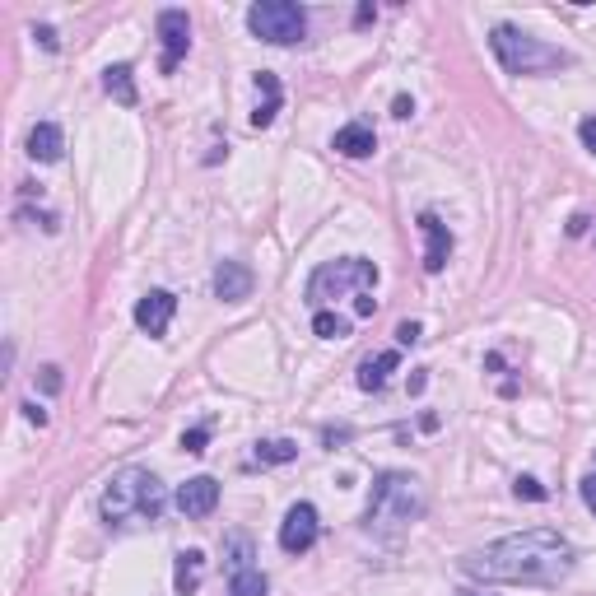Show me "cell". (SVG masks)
<instances>
[{
  "label": "cell",
  "instance_id": "cell-14",
  "mask_svg": "<svg viewBox=\"0 0 596 596\" xmlns=\"http://www.w3.org/2000/svg\"><path fill=\"white\" fill-rule=\"evenodd\" d=\"M61 149H66V136H61V126L56 122H38L33 131H28V159L56 163L61 159Z\"/></svg>",
  "mask_w": 596,
  "mask_h": 596
},
{
  "label": "cell",
  "instance_id": "cell-3",
  "mask_svg": "<svg viewBox=\"0 0 596 596\" xmlns=\"http://www.w3.org/2000/svg\"><path fill=\"white\" fill-rule=\"evenodd\" d=\"M424 513V485L406 471H382L378 485H373V499H368L364 527L378 531V536H401L410 522H420Z\"/></svg>",
  "mask_w": 596,
  "mask_h": 596
},
{
  "label": "cell",
  "instance_id": "cell-30",
  "mask_svg": "<svg viewBox=\"0 0 596 596\" xmlns=\"http://www.w3.org/2000/svg\"><path fill=\"white\" fill-rule=\"evenodd\" d=\"M578 136H583V145H587V149H592V154H596V117H587V122L578 126Z\"/></svg>",
  "mask_w": 596,
  "mask_h": 596
},
{
  "label": "cell",
  "instance_id": "cell-29",
  "mask_svg": "<svg viewBox=\"0 0 596 596\" xmlns=\"http://www.w3.org/2000/svg\"><path fill=\"white\" fill-rule=\"evenodd\" d=\"M33 38H38L42 47H47V52H56V47H61V42H56V28H47V24H42V28H33Z\"/></svg>",
  "mask_w": 596,
  "mask_h": 596
},
{
  "label": "cell",
  "instance_id": "cell-32",
  "mask_svg": "<svg viewBox=\"0 0 596 596\" xmlns=\"http://www.w3.org/2000/svg\"><path fill=\"white\" fill-rule=\"evenodd\" d=\"M392 112H396V117H410V112H415V103H410V98L401 94V98H396V103H392Z\"/></svg>",
  "mask_w": 596,
  "mask_h": 596
},
{
  "label": "cell",
  "instance_id": "cell-9",
  "mask_svg": "<svg viewBox=\"0 0 596 596\" xmlns=\"http://www.w3.org/2000/svg\"><path fill=\"white\" fill-rule=\"evenodd\" d=\"M173 312H177V298L168 294V289H149V294L136 303V326L145 336L159 340L163 331H168V322H173Z\"/></svg>",
  "mask_w": 596,
  "mask_h": 596
},
{
  "label": "cell",
  "instance_id": "cell-31",
  "mask_svg": "<svg viewBox=\"0 0 596 596\" xmlns=\"http://www.w3.org/2000/svg\"><path fill=\"white\" fill-rule=\"evenodd\" d=\"M583 503L596 513V475H587V480H583Z\"/></svg>",
  "mask_w": 596,
  "mask_h": 596
},
{
  "label": "cell",
  "instance_id": "cell-4",
  "mask_svg": "<svg viewBox=\"0 0 596 596\" xmlns=\"http://www.w3.org/2000/svg\"><path fill=\"white\" fill-rule=\"evenodd\" d=\"M489 47H494V56H499V66L508 70V75H545V70L573 66L569 52H559V47L531 38V33H522V28H513V24L494 28V33H489Z\"/></svg>",
  "mask_w": 596,
  "mask_h": 596
},
{
  "label": "cell",
  "instance_id": "cell-15",
  "mask_svg": "<svg viewBox=\"0 0 596 596\" xmlns=\"http://www.w3.org/2000/svg\"><path fill=\"white\" fill-rule=\"evenodd\" d=\"M257 94H261V103H257V112H252V126L266 131V126L275 122L280 103H285V89H280V80H275L271 70H261V75H257Z\"/></svg>",
  "mask_w": 596,
  "mask_h": 596
},
{
  "label": "cell",
  "instance_id": "cell-22",
  "mask_svg": "<svg viewBox=\"0 0 596 596\" xmlns=\"http://www.w3.org/2000/svg\"><path fill=\"white\" fill-rule=\"evenodd\" d=\"M312 331H317L322 340H345L350 336V322L336 317V312H317V317H312Z\"/></svg>",
  "mask_w": 596,
  "mask_h": 596
},
{
  "label": "cell",
  "instance_id": "cell-5",
  "mask_svg": "<svg viewBox=\"0 0 596 596\" xmlns=\"http://www.w3.org/2000/svg\"><path fill=\"white\" fill-rule=\"evenodd\" d=\"M382 280V271L368 257H345V261H326L317 266L308 280V303L317 312H326V303H336L345 294H373Z\"/></svg>",
  "mask_w": 596,
  "mask_h": 596
},
{
  "label": "cell",
  "instance_id": "cell-6",
  "mask_svg": "<svg viewBox=\"0 0 596 596\" xmlns=\"http://www.w3.org/2000/svg\"><path fill=\"white\" fill-rule=\"evenodd\" d=\"M247 28L261 42H271V47H294L308 33V14L298 5H289V0H261V5L247 10Z\"/></svg>",
  "mask_w": 596,
  "mask_h": 596
},
{
  "label": "cell",
  "instance_id": "cell-11",
  "mask_svg": "<svg viewBox=\"0 0 596 596\" xmlns=\"http://www.w3.org/2000/svg\"><path fill=\"white\" fill-rule=\"evenodd\" d=\"M177 513L182 517H210L219 508V485L210 480V475H196V480H187V485L177 489Z\"/></svg>",
  "mask_w": 596,
  "mask_h": 596
},
{
  "label": "cell",
  "instance_id": "cell-13",
  "mask_svg": "<svg viewBox=\"0 0 596 596\" xmlns=\"http://www.w3.org/2000/svg\"><path fill=\"white\" fill-rule=\"evenodd\" d=\"M331 149L345 154V159H368V154L378 149V136H373V126H368V122H350V126H340V131H336Z\"/></svg>",
  "mask_w": 596,
  "mask_h": 596
},
{
  "label": "cell",
  "instance_id": "cell-8",
  "mask_svg": "<svg viewBox=\"0 0 596 596\" xmlns=\"http://www.w3.org/2000/svg\"><path fill=\"white\" fill-rule=\"evenodd\" d=\"M159 42H163L159 70H163V75H173L177 61H182V56H187V47H191V19H187V10H163L159 14Z\"/></svg>",
  "mask_w": 596,
  "mask_h": 596
},
{
  "label": "cell",
  "instance_id": "cell-18",
  "mask_svg": "<svg viewBox=\"0 0 596 596\" xmlns=\"http://www.w3.org/2000/svg\"><path fill=\"white\" fill-rule=\"evenodd\" d=\"M103 89H108L122 108H136L140 103V94H136V75H131V66L126 61H117V66H108L103 70Z\"/></svg>",
  "mask_w": 596,
  "mask_h": 596
},
{
  "label": "cell",
  "instance_id": "cell-10",
  "mask_svg": "<svg viewBox=\"0 0 596 596\" xmlns=\"http://www.w3.org/2000/svg\"><path fill=\"white\" fill-rule=\"evenodd\" d=\"M420 233H424V271L438 275L447 266V257H452V233H447V224L434 215V210H424L420 215Z\"/></svg>",
  "mask_w": 596,
  "mask_h": 596
},
{
  "label": "cell",
  "instance_id": "cell-21",
  "mask_svg": "<svg viewBox=\"0 0 596 596\" xmlns=\"http://www.w3.org/2000/svg\"><path fill=\"white\" fill-rule=\"evenodd\" d=\"M271 583H266V573L261 569H247V573H233L229 578V596H266Z\"/></svg>",
  "mask_w": 596,
  "mask_h": 596
},
{
  "label": "cell",
  "instance_id": "cell-17",
  "mask_svg": "<svg viewBox=\"0 0 596 596\" xmlns=\"http://www.w3.org/2000/svg\"><path fill=\"white\" fill-rule=\"evenodd\" d=\"M396 364H401L396 350H382V354H373V359H364V364H359V387H364V392H382V387H387V373H396Z\"/></svg>",
  "mask_w": 596,
  "mask_h": 596
},
{
  "label": "cell",
  "instance_id": "cell-16",
  "mask_svg": "<svg viewBox=\"0 0 596 596\" xmlns=\"http://www.w3.org/2000/svg\"><path fill=\"white\" fill-rule=\"evenodd\" d=\"M201 583H205V555L201 550H182L173 569V592L191 596V592H201Z\"/></svg>",
  "mask_w": 596,
  "mask_h": 596
},
{
  "label": "cell",
  "instance_id": "cell-34",
  "mask_svg": "<svg viewBox=\"0 0 596 596\" xmlns=\"http://www.w3.org/2000/svg\"><path fill=\"white\" fill-rule=\"evenodd\" d=\"M457 596H489V592H471V587H466V592H457Z\"/></svg>",
  "mask_w": 596,
  "mask_h": 596
},
{
  "label": "cell",
  "instance_id": "cell-28",
  "mask_svg": "<svg viewBox=\"0 0 596 596\" xmlns=\"http://www.w3.org/2000/svg\"><path fill=\"white\" fill-rule=\"evenodd\" d=\"M42 387H47V392H61V368L56 364L42 368Z\"/></svg>",
  "mask_w": 596,
  "mask_h": 596
},
{
  "label": "cell",
  "instance_id": "cell-23",
  "mask_svg": "<svg viewBox=\"0 0 596 596\" xmlns=\"http://www.w3.org/2000/svg\"><path fill=\"white\" fill-rule=\"evenodd\" d=\"M513 494H517V499H531V503H541L545 494H550V489H545L541 480H531V475H517V485H513Z\"/></svg>",
  "mask_w": 596,
  "mask_h": 596
},
{
  "label": "cell",
  "instance_id": "cell-12",
  "mask_svg": "<svg viewBox=\"0 0 596 596\" xmlns=\"http://www.w3.org/2000/svg\"><path fill=\"white\" fill-rule=\"evenodd\" d=\"M252 271H247L243 261H219L215 271V294L224 298V303H243V298H252Z\"/></svg>",
  "mask_w": 596,
  "mask_h": 596
},
{
  "label": "cell",
  "instance_id": "cell-26",
  "mask_svg": "<svg viewBox=\"0 0 596 596\" xmlns=\"http://www.w3.org/2000/svg\"><path fill=\"white\" fill-rule=\"evenodd\" d=\"M396 340H401V345H415V340H420V322H401L396 326Z\"/></svg>",
  "mask_w": 596,
  "mask_h": 596
},
{
  "label": "cell",
  "instance_id": "cell-24",
  "mask_svg": "<svg viewBox=\"0 0 596 596\" xmlns=\"http://www.w3.org/2000/svg\"><path fill=\"white\" fill-rule=\"evenodd\" d=\"M205 443H210V429H191V434H182V452H205Z\"/></svg>",
  "mask_w": 596,
  "mask_h": 596
},
{
  "label": "cell",
  "instance_id": "cell-19",
  "mask_svg": "<svg viewBox=\"0 0 596 596\" xmlns=\"http://www.w3.org/2000/svg\"><path fill=\"white\" fill-rule=\"evenodd\" d=\"M252 559H257V550H252V536H229L224 541V564H229V573H247L252 569Z\"/></svg>",
  "mask_w": 596,
  "mask_h": 596
},
{
  "label": "cell",
  "instance_id": "cell-27",
  "mask_svg": "<svg viewBox=\"0 0 596 596\" xmlns=\"http://www.w3.org/2000/svg\"><path fill=\"white\" fill-rule=\"evenodd\" d=\"M24 420H28V424H38V429H42V424H47V410H42L38 401H24Z\"/></svg>",
  "mask_w": 596,
  "mask_h": 596
},
{
  "label": "cell",
  "instance_id": "cell-25",
  "mask_svg": "<svg viewBox=\"0 0 596 596\" xmlns=\"http://www.w3.org/2000/svg\"><path fill=\"white\" fill-rule=\"evenodd\" d=\"M373 312H378V298H373V294L354 298V317H373Z\"/></svg>",
  "mask_w": 596,
  "mask_h": 596
},
{
  "label": "cell",
  "instance_id": "cell-33",
  "mask_svg": "<svg viewBox=\"0 0 596 596\" xmlns=\"http://www.w3.org/2000/svg\"><path fill=\"white\" fill-rule=\"evenodd\" d=\"M326 443H345V438H350V429H326Z\"/></svg>",
  "mask_w": 596,
  "mask_h": 596
},
{
  "label": "cell",
  "instance_id": "cell-1",
  "mask_svg": "<svg viewBox=\"0 0 596 596\" xmlns=\"http://www.w3.org/2000/svg\"><path fill=\"white\" fill-rule=\"evenodd\" d=\"M573 545L569 536H559L550 527H531L517 531V536H503V541L485 545V550H471L461 559V573L475 578V583H522V587H555L573 573Z\"/></svg>",
  "mask_w": 596,
  "mask_h": 596
},
{
  "label": "cell",
  "instance_id": "cell-2",
  "mask_svg": "<svg viewBox=\"0 0 596 596\" xmlns=\"http://www.w3.org/2000/svg\"><path fill=\"white\" fill-rule=\"evenodd\" d=\"M98 508H103V522H108V527L159 522L163 508H168V489H163V480L154 471H145V466H122V471L103 485Z\"/></svg>",
  "mask_w": 596,
  "mask_h": 596
},
{
  "label": "cell",
  "instance_id": "cell-20",
  "mask_svg": "<svg viewBox=\"0 0 596 596\" xmlns=\"http://www.w3.org/2000/svg\"><path fill=\"white\" fill-rule=\"evenodd\" d=\"M298 457L294 438H271V443H257V461L261 466H285V461Z\"/></svg>",
  "mask_w": 596,
  "mask_h": 596
},
{
  "label": "cell",
  "instance_id": "cell-7",
  "mask_svg": "<svg viewBox=\"0 0 596 596\" xmlns=\"http://www.w3.org/2000/svg\"><path fill=\"white\" fill-rule=\"evenodd\" d=\"M317 531H322L317 508L312 503H294L285 513V522H280V550L285 555H308L312 545H317Z\"/></svg>",
  "mask_w": 596,
  "mask_h": 596
}]
</instances>
